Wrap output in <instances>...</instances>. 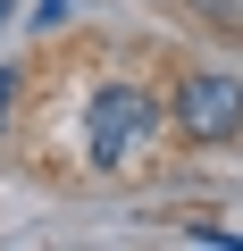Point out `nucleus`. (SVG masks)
Instances as JSON below:
<instances>
[{"label": "nucleus", "instance_id": "obj_1", "mask_svg": "<svg viewBox=\"0 0 243 251\" xmlns=\"http://www.w3.org/2000/svg\"><path fill=\"white\" fill-rule=\"evenodd\" d=\"M143 143H151V100H143L135 84L92 92V159H101V168H126Z\"/></svg>", "mask_w": 243, "mask_h": 251}, {"label": "nucleus", "instance_id": "obj_2", "mask_svg": "<svg viewBox=\"0 0 243 251\" xmlns=\"http://www.w3.org/2000/svg\"><path fill=\"white\" fill-rule=\"evenodd\" d=\"M176 117H185L193 143H226L235 126H243V84L235 75H193L185 100H176Z\"/></svg>", "mask_w": 243, "mask_h": 251}, {"label": "nucleus", "instance_id": "obj_3", "mask_svg": "<svg viewBox=\"0 0 243 251\" xmlns=\"http://www.w3.org/2000/svg\"><path fill=\"white\" fill-rule=\"evenodd\" d=\"M67 9H76V0H42V9H34V25H67Z\"/></svg>", "mask_w": 243, "mask_h": 251}, {"label": "nucleus", "instance_id": "obj_4", "mask_svg": "<svg viewBox=\"0 0 243 251\" xmlns=\"http://www.w3.org/2000/svg\"><path fill=\"white\" fill-rule=\"evenodd\" d=\"M9 100H17V75L0 67V126H9Z\"/></svg>", "mask_w": 243, "mask_h": 251}, {"label": "nucleus", "instance_id": "obj_5", "mask_svg": "<svg viewBox=\"0 0 243 251\" xmlns=\"http://www.w3.org/2000/svg\"><path fill=\"white\" fill-rule=\"evenodd\" d=\"M9 9H17V0H0V17H9Z\"/></svg>", "mask_w": 243, "mask_h": 251}]
</instances>
